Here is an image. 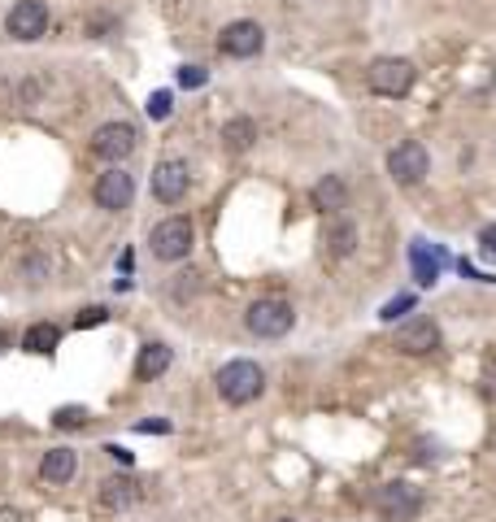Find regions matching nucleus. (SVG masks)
Segmentation results:
<instances>
[{
  "mask_svg": "<svg viewBox=\"0 0 496 522\" xmlns=\"http://www.w3.org/2000/svg\"><path fill=\"white\" fill-rule=\"evenodd\" d=\"M409 305H414V296L405 292V296H397V301H388V305H384V313H379V318H384V322H397V313H405V310H409Z\"/></svg>",
  "mask_w": 496,
  "mask_h": 522,
  "instance_id": "24",
  "label": "nucleus"
},
{
  "mask_svg": "<svg viewBox=\"0 0 496 522\" xmlns=\"http://www.w3.org/2000/svg\"><path fill=\"white\" fill-rule=\"evenodd\" d=\"M488 396H496V362H488Z\"/></svg>",
  "mask_w": 496,
  "mask_h": 522,
  "instance_id": "28",
  "label": "nucleus"
},
{
  "mask_svg": "<svg viewBox=\"0 0 496 522\" xmlns=\"http://www.w3.org/2000/svg\"><path fill=\"white\" fill-rule=\"evenodd\" d=\"M218 396L227 401V405H248V401H257L261 396V388H266V374H261V365L257 362H227L218 370Z\"/></svg>",
  "mask_w": 496,
  "mask_h": 522,
  "instance_id": "1",
  "label": "nucleus"
},
{
  "mask_svg": "<svg viewBox=\"0 0 496 522\" xmlns=\"http://www.w3.org/2000/svg\"><path fill=\"white\" fill-rule=\"evenodd\" d=\"M0 522H22V518H18L13 510H0Z\"/></svg>",
  "mask_w": 496,
  "mask_h": 522,
  "instance_id": "30",
  "label": "nucleus"
},
{
  "mask_svg": "<svg viewBox=\"0 0 496 522\" xmlns=\"http://www.w3.org/2000/svg\"><path fill=\"white\" fill-rule=\"evenodd\" d=\"M414 274H418V283H422V288H431V283L440 279V257H427V249H422V244H414Z\"/></svg>",
  "mask_w": 496,
  "mask_h": 522,
  "instance_id": "20",
  "label": "nucleus"
},
{
  "mask_svg": "<svg viewBox=\"0 0 496 522\" xmlns=\"http://www.w3.org/2000/svg\"><path fill=\"white\" fill-rule=\"evenodd\" d=\"M136 496H140V487H136V479H127V474H113V479L100 483V501H105L109 510H127V505H136Z\"/></svg>",
  "mask_w": 496,
  "mask_h": 522,
  "instance_id": "16",
  "label": "nucleus"
},
{
  "mask_svg": "<svg viewBox=\"0 0 496 522\" xmlns=\"http://www.w3.org/2000/svg\"><path fill=\"white\" fill-rule=\"evenodd\" d=\"M292 322H297L292 305H288V301H275V296L252 301L248 313H244V326L252 331V335H261V340H279V335H288Z\"/></svg>",
  "mask_w": 496,
  "mask_h": 522,
  "instance_id": "3",
  "label": "nucleus"
},
{
  "mask_svg": "<svg viewBox=\"0 0 496 522\" xmlns=\"http://www.w3.org/2000/svg\"><path fill=\"white\" fill-rule=\"evenodd\" d=\"M353 244H357L353 222H331V226H327V249H331L336 257H348V253H353Z\"/></svg>",
  "mask_w": 496,
  "mask_h": 522,
  "instance_id": "19",
  "label": "nucleus"
},
{
  "mask_svg": "<svg viewBox=\"0 0 496 522\" xmlns=\"http://www.w3.org/2000/svg\"><path fill=\"white\" fill-rule=\"evenodd\" d=\"M140 431H157V435H161V431H170V422H161V418H152V422H140Z\"/></svg>",
  "mask_w": 496,
  "mask_h": 522,
  "instance_id": "26",
  "label": "nucleus"
},
{
  "mask_svg": "<svg viewBox=\"0 0 496 522\" xmlns=\"http://www.w3.org/2000/svg\"><path fill=\"white\" fill-rule=\"evenodd\" d=\"M345 205H348V188L340 183V174H327V179L314 183V209H322V213H340Z\"/></svg>",
  "mask_w": 496,
  "mask_h": 522,
  "instance_id": "15",
  "label": "nucleus"
},
{
  "mask_svg": "<svg viewBox=\"0 0 496 522\" xmlns=\"http://www.w3.org/2000/svg\"><path fill=\"white\" fill-rule=\"evenodd\" d=\"M105 453H113V457H118V462H122V466H127V462H131V453H127V449H118V444H109V449H105Z\"/></svg>",
  "mask_w": 496,
  "mask_h": 522,
  "instance_id": "27",
  "label": "nucleus"
},
{
  "mask_svg": "<svg viewBox=\"0 0 496 522\" xmlns=\"http://www.w3.org/2000/svg\"><path fill=\"white\" fill-rule=\"evenodd\" d=\"M136 144H140V135H136L131 122H105V127H97V135H92V153L100 161H113V165L122 157L136 153Z\"/></svg>",
  "mask_w": 496,
  "mask_h": 522,
  "instance_id": "7",
  "label": "nucleus"
},
{
  "mask_svg": "<svg viewBox=\"0 0 496 522\" xmlns=\"http://www.w3.org/2000/svg\"><path fill=\"white\" fill-rule=\"evenodd\" d=\"M252 140H257V122H252V118H231V122L222 127V144H227L231 153L252 149Z\"/></svg>",
  "mask_w": 496,
  "mask_h": 522,
  "instance_id": "18",
  "label": "nucleus"
},
{
  "mask_svg": "<svg viewBox=\"0 0 496 522\" xmlns=\"http://www.w3.org/2000/svg\"><path fill=\"white\" fill-rule=\"evenodd\" d=\"M279 522H297V518H279Z\"/></svg>",
  "mask_w": 496,
  "mask_h": 522,
  "instance_id": "32",
  "label": "nucleus"
},
{
  "mask_svg": "<svg viewBox=\"0 0 496 522\" xmlns=\"http://www.w3.org/2000/svg\"><path fill=\"white\" fill-rule=\"evenodd\" d=\"M74 470H79L74 449H49V453H44V462H40L44 483H70V479H74Z\"/></svg>",
  "mask_w": 496,
  "mask_h": 522,
  "instance_id": "13",
  "label": "nucleus"
},
{
  "mask_svg": "<svg viewBox=\"0 0 496 522\" xmlns=\"http://www.w3.org/2000/svg\"><path fill=\"white\" fill-rule=\"evenodd\" d=\"M397 349L409 353V357H427L440 349V326L431 318H409L405 326L397 331Z\"/></svg>",
  "mask_w": 496,
  "mask_h": 522,
  "instance_id": "11",
  "label": "nucleus"
},
{
  "mask_svg": "<svg viewBox=\"0 0 496 522\" xmlns=\"http://www.w3.org/2000/svg\"><path fill=\"white\" fill-rule=\"evenodd\" d=\"M97 205L100 209H109V213H122V209L136 201V179L122 170V165H113V170H105L97 179Z\"/></svg>",
  "mask_w": 496,
  "mask_h": 522,
  "instance_id": "10",
  "label": "nucleus"
},
{
  "mask_svg": "<svg viewBox=\"0 0 496 522\" xmlns=\"http://www.w3.org/2000/svg\"><path fill=\"white\" fill-rule=\"evenodd\" d=\"M422 510V492L414 483H384L375 492V514L384 522H414Z\"/></svg>",
  "mask_w": 496,
  "mask_h": 522,
  "instance_id": "4",
  "label": "nucleus"
},
{
  "mask_svg": "<svg viewBox=\"0 0 496 522\" xmlns=\"http://www.w3.org/2000/svg\"><path fill=\"white\" fill-rule=\"evenodd\" d=\"M484 244H488V253H496V231H484Z\"/></svg>",
  "mask_w": 496,
  "mask_h": 522,
  "instance_id": "29",
  "label": "nucleus"
},
{
  "mask_svg": "<svg viewBox=\"0 0 496 522\" xmlns=\"http://www.w3.org/2000/svg\"><path fill=\"white\" fill-rule=\"evenodd\" d=\"M149 244H152V257L157 261H183L192 253V222H188V218H166V222H157Z\"/></svg>",
  "mask_w": 496,
  "mask_h": 522,
  "instance_id": "5",
  "label": "nucleus"
},
{
  "mask_svg": "<svg viewBox=\"0 0 496 522\" xmlns=\"http://www.w3.org/2000/svg\"><path fill=\"white\" fill-rule=\"evenodd\" d=\"M83 422H88V410H83V405H66V410H57V414H52V426H61V431L83 426Z\"/></svg>",
  "mask_w": 496,
  "mask_h": 522,
  "instance_id": "21",
  "label": "nucleus"
},
{
  "mask_svg": "<svg viewBox=\"0 0 496 522\" xmlns=\"http://www.w3.org/2000/svg\"><path fill=\"white\" fill-rule=\"evenodd\" d=\"M188 183H192V174H188V161H179V157H170L152 170V196L161 205H179L188 196Z\"/></svg>",
  "mask_w": 496,
  "mask_h": 522,
  "instance_id": "9",
  "label": "nucleus"
},
{
  "mask_svg": "<svg viewBox=\"0 0 496 522\" xmlns=\"http://www.w3.org/2000/svg\"><path fill=\"white\" fill-rule=\"evenodd\" d=\"M4 31L13 35V40H40L44 31H49V4L44 0H18L13 9H9V18H4Z\"/></svg>",
  "mask_w": 496,
  "mask_h": 522,
  "instance_id": "8",
  "label": "nucleus"
},
{
  "mask_svg": "<svg viewBox=\"0 0 496 522\" xmlns=\"http://www.w3.org/2000/svg\"><path fill=\"white\" fill-rule=\"evenodd\" d=\"M205 79H209V70H200V65H183L179 70V88H205Z\"/></svg>",
  "mask_w": 496,
  "mask_h": 522,
  "instance_id": "23",
  "label": "nucleus"
},
{
  "mask_svg": "<svg viewBox=\"0 0 496 522\" xmlns=\"http://www.w3.org/2000/svg\"><path fill=\"white\" fill-rule=\"evenodd\" d=\"M4 344H9V340H4V331H0V353H4Z\"/></svg>",
  "mask_w": 496,
  "mask_h": 522,
  "instance_id": "31",
  "label": "nucleus"
},
{
  "mask_svg": "<svg viewBox=\"0 0 496 522\" xmlns=\"http://www.w3.org/2000/svg\"><path fill=\"white\" fill-rule=\"evenodd\" d=\"M170 362H174V353H170L166 344H144V349H140V357H136V379H140V383H149V379H157V374H166V370H170Z\"/></svg>",
  "mask_w": 496,
  "mask_h": 522,
  "instance_id": "14",
  "label": "nucleus"
},
{
  "mask_svg": "<svg viewBox=\"0 0 496 522\" xmlns=\"http://www.w3.org/2000/svg\"><path fill=\"white\" fill-rule=\"evenodd\" d=\"M261 44H266V35H261L257 22H231V27H222V35H218V49L227 52V57H257Z\"/></svg>",
  "mask_w": 496,
  "mask_h": 522,
  "instance_id": "12",
  "label": "nucleus"
},
{
  "mask_svg": "<svg viewBox=\"0 0 496 522\" xmlns=\"http://www.w3.org/2000/svg\"><path fill=\"white\" fill-rule=\"evenodd\" d=\"M57 344H61V331H57L52 322H35V326H27V335H22V349H27V353H40V357H49Z\"/></svg>",
  "mask_w": 496,
  "mask_h": 522,
  "instance_id": "17",
  "label": "nucleus"
},
{
  "mask_svg": "<svg viewBox=\"0 0 496 522\" xmlns=\"http://www.w3.org/2000/svg\"><path fill=\"white\" fill-rule=\"evenodd\" d=\"M427 170H431V157H427V149H422L418 140H405V144H397V149L388 153V174L397 179L400 188L422 183V179H427Z\"/></svg>",
  "mask_w": 496,
  "mask_h": 522,
  "instance_id": "6",
  "label": "nucleus"
},
{
  "mask_svg": "<svg viewBox=\"0 0 496 522\" xmlns=\"http://www.w3.org/2000/svg\"><path fill=\"white\" fill-rule=\"evenodd\" d=\"M170 104H174V96H170V92H152V96H149V118H157V122H161V118H170Z\"/></svg>",
  "mask_w": 496,
  "mask_h": 522,
  "instance_id": "22",
  "label": "nucleus"
},
{
  "mask_svg": "<svg viewBox=\"0 0 496 522\" xmlns=\"http://www.w3.org/2000/svg\"><path fill=\"white\" fill-rule=\"evenodd\" d=\"M414 79H418V70H414L409 57H375L366 65V88L375 96H392L397 101V96H405L414 88Z\"/></svg>",
  "mask_w": 496,
  "mask_h": 522,
  "instance_id": "2",
  "label": "nucleus"
},
{
  "mask_svg": "<svg viewBox=\"0 0 496 522\" xmlns=\"http://www.w3.org/2000/svg\"><path fill=\"white\" fill-rule=\"evenodd\" d=\"M105 318H109V310H100V305H92V310H83L79 318H74V326H79V331H83V326H100Z\"/></svg>",
  "mask_w": 496,
  "mask_h": 522,
  "instance_id": "25",
  "label": "nucleus"
}]
</instances>
